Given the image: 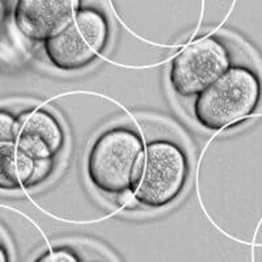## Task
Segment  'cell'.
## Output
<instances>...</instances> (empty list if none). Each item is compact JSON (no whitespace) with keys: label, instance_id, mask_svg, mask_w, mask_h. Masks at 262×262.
I'll return each mask as SVG.
<instances>
[{"label":"cell","instance_id":"ba28073f","mask_svg":"<svg viewBox=\"0 0 262 262\" xmlns=\"http://www.w3.org/2000/svg\"><path fill=\"white\" fill-rule=\"evenodd\" d=\"M34 160L16 142L0 143V189L20 190L29 181Z\"/></svg>","mask_w":262,"mask_h":262},{"label":"cell","instance_id":"8fae6325","mask_svg":"<svg viewBox=\"0 0 262 262\" xmlns=\"http://www.w3.org/2000/svg\"><path fill=\"white\" fill-rule=\"evenodd\" d=\"M16 140V116L6 109H0V143Z\"/></svg>","mask_w":262,"mask_h":262},{"label":"cell","instance_id":"4fadbf2b","mask_svg":"<svg viewBox=\"0 0 262 262\" xmlns=\"http://www.w3.org/2000/svg\"><path fill=\"white\" fill-rule=\"evenodd\" d=\"M7 261H9L8 250H7V248L0 243V262H7Z\"/></svg>","mask_w":262,"mask_h":262},{"label":"cell","instance_id":"7a4b0ae2","mask_svg":"<svg viewBox=\"0 0 262 262\" xmlns=\"http://www.w3.org/2000/svg\"><path fill=\"white\" fill-rule=\"evenodd\" d=\"M188 154L172 140H152L144 146L133 193L138 203L161 209L181 195L189 179Z\"/></svg>","mask_w":262,"mask_h":262},{"label":"cell","instance_id":"7c38bea8","mask_svg":"<svg viewBox=\"0 0 262 262\" xmlns=\"http://www.w3.org/2000/svg\"><path fill=\"white\" fill-rule=\"evenodd\" d=\"M119 196V206L122 207V209L125 210H134L137 209L138 206H139V203H138L137 198H135L134 193H133V190H126L123 191V193L118 194Z\"/></svg>","mask_w":262,"mask_h":262},{"label":"cell","instance_id":"6da1fadb","mask_svg":"<svg viewBox=\"0 0 262 262\" xmlns=\"http://www.w3.org/2000/svg\"><path fill=\"white\" fill-rule=\"evenodd\" d=\"M259 100L258 75L245 66H231L221 78L195 96L194 117L207 130H222L252 116Z\"/></svg>","mask_w":262,"mask_h":262},{"label":"cell","instance_id":"3957f363","mask_svg":"<svg viewBox=\"0 0 262 262\" xmlns=\"http://www.w3.org/2000/svg\"><path fill=\"white\" fill-rule=\"evenodd\" d=\"M144 146L134 128L116 126L104 131L86 159V174L93 186L112 195L131 190Z\"/></svg>","mask_w":262,"mask_h":262},{"label":"cell","instance_id":"9c48e42d","mask_svg":"<svg viewBox=\"0 0 262 262\" xmlns=\"http://www.w3.org/2000/svg\"><path fill=\"white\" fill-rule=\"evenodd\" d=\"M54 160L55 159H37V160H34L33 173L29 181L25 185V189L37 186V185L42 184L45 180H48V177L50 176V173L54 169Z\"/></svg>","mask_w":262,"mask_h":262},{"label":"cell","instance_id":"5b68a950","mask_svg":"<svg viewBox=\"0 0 262 262\" xmlns=\"http://www.w3.org/2000/svg\"><path fill=\"white\" fill-rule=\"evenodd\" d=\"M232 66L227 45L217 37H202L180 51L170 63L172 90L181 97H194Z\"/></svg>","mask_w":262,"mask_h":262},{"label":"cell","instance_id":"277c9868","mask_svg":"<svg viewBox=\"0 0 262 262\" xmlns=\"http://www.w3.org/2000/svg\"><path fill=\"white\" fill-rule=\"evenodd\" d=\"M111 38L107 17L97 8L79 9L59 34L43 42L48 59L60 71H79L101 57Z\"/></svg>","mask_w":262,"mask_h":262},{"label":"cell","instance_id":"8992f818","mask_svg":"<svg viewBox=\"0 0 262 262\" xmlns=\"http://www.w3.org/2000/svg\"><path fill=\"white\" fill-rule=\"evenodd\" d=\"M80 9V0H17L13 21L33 42H45L64 29Z\"/></svg>","mask_w":262,"mask_h":262},{"label":"cell","instance_id":"30bf717a","mask_svg":"<svg viewBox=\"0 0 262 262\" xmlns=\"http://www.w3.org/2000/svg\"><path fill=\"white\" fill-rule=\"evenodd\" d=\"M39 262H78L80 261L79 254L69 247H58L50 250L37 258Z\"/></svg>","mask_w":262,"mask_h":262},{"label":"cell","instance_id":"52a82bcc","mask_svg":"<svg viewBox=\"0 0 262 262\" xmlns=\"http://www.w3.org/2000/svg\"><path fill=\"white\" fill-rule=\"evenodd\" d=\"M64 130L46 109H29L16 116V143L33 160L55 159L64 146Z\"/></svg>","mask_w":262,"mask_h":262}]
</instances>
